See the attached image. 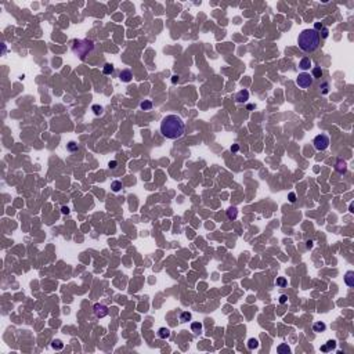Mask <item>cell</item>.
<instances>
[{"instance_id": "6da1fadb", "label": "cell", "mask_w": 354, "mask_h": 354, "mask_svg": "<svg viewBox=\"0 0 354 354\" xmlns=\"http://www.w3.org/2000/svg\"><path fill=\"white\" fill-rule=\"evenodd\" d=\"M161 133L163 137L169 140H177L184 136L186 133V125L180 116L174 114L166 115L161 122Z\"/></svg>"}, {"instance_id": "7a4b0ae2", "label": "cell", "mask_w": 354, "mask_h": 354, "mask_svg": "<svg viewBox=\"0 0 354 354\" xmlns=\"http://www.w3.org/2000/svg\"><path fill=\"white\" fill-rule=\"evenodd\" d=\"M320 35L317 30L314 29H304L299 33L297 37V44L299 48L304 53H314L318 47H320Z\"/></svg>"}, {"instance_id": "3957f363", "label": "cell", "mask_w": 354, "mask_h": 354, "mask_svg": "<svg viewBox=\"0 0 354 354\" xmlns=\"http://www.w3.org/2000/svg\"><path fill=\"white\" fill-rule=\"evenodd\" d=\"M72 50L80 57V60H84L86 55H89L94 50V42L89 39H75L72 42Z\"/></svg>"}, {"instance_id": "277c9868", "label": "cell", "mask_w": 354, "mask_h": 354, "mask_svg": "<svg viewBox=\"0 0 354 354\" xmlns=\"http://www.w3.org/2000/svg\"><path fill=\"white\" fill-rule=\"evenodd\" d=\"M313 82H314L313 76L310 75V73H307V72L299 73L297 78H296V84L300 87V89H309V87H311Z\"/></svg>"}, {"instance_id": "5b68a950", "label": "cell", "mask_w": 354, "mask_h": 354, "mask_svg": "<svg viewBox=\"0 0 354 354\" xmlns=\"http://www.w3.org/2000/svg\"><path fill=\"white\" fill-rule=\"evenodd\" d=\"M313 144H314V148L317 151H325L329 147V137L327 134H318L314 137Z\"/></svg>"}, {"instance_id": "8992f818", "label": "cell", "mask_w": 354, "mask_h": 354, "mask_svg": "<svg viewBox=\"0 0 354 354\" xmlns=\"http://www.w3.org/2000/svg\"><path fill=\"white\" fill-rule=\"evenodd\" d=\"M93 313L97 318H104L108 315V307L102 303H96L93 306Z\"/></svg>"}, {"instance_id": "52a82bcc", "label": "cell", "mask_w": 354, "mask_h": 354, "mask_svg": "<svg viewBox=\"0 0 354 354\" xmlns=\"http://www.w3.org/2000/svg\"><path fill=\"white\" fill-rule=\"evenodd\" d=\"M119 79L122 82H125V83H129V82H132L133 79V73L130 69H122L119 73Z\"/></svg>"}, {"instance_id": "ba28073f", "label": "cell", "mask_w": 354, "mask_h": 354, "mask_svg": "<svg viewBox=\"0 0 354 354\" xmlns=\"http://www.w3.org/2000/svg\"><path fill=\"white\" fill-rule=\"evenodd\" d=\"M335 170L338 172V173L340 174H345L346 172H347V163H346V161H343V159H338L335 163Z\"/></svg>"}, {"instance_id": "9c48e42d", "label": "cell", "mask_w": 354, "mask_h": 354, "mask_svg": "<svg viewBox=\"0 0 354 354\" xmlns=\"http://www.w3.org/2000/svg\"><path fill=\"white\" fill-rule=\"evenodd\" d=\"M249 100V91L248 90H239L237 94H235V101L237 102H246Z\"/></svg>"}, {"instance_id": "30bf717a", "label": "cell", "mask_w": 354, "mask_h": 354, "mask_svg": "<svg viewBox=\"0 0 354 354\" xmlns=\"http://www.w3.org/2000/svg\"><path fill=\"white\" fill-rule=\"evenodd\" d=\"M225 214H227L228 220H235L238 217V209L235 206H230L227 210H225Z\"/></svg>"}, {"instance_id": "8fae6325", "label": "cell", "mask_w": 354, "mask_h": 354, "mask_svg": "<svg viewBox=\"0 0 354 354\" xmlns=\"http://www.w3.org/2000/svg\"><path fill=\"white\" fill-rule=\"evenodd\" d=\"M299 68L300 69H303V71H307V69L311 68V60H310L309 57H304L300 60L299 62Z\"/></svg>"}, {"instance_id": "7c38bea8", "label": "cell", "mask_w": 354, "mask_h": 354, "mask_svg": "<svg viewBox=\"0 0 354 354\" xmlns=\"http://www.w3.org/2000/svg\"><path fill=\"white\" fill-rule=\"evenodd\" d=\"M325 329H327V325H325L322 321H317V322H314V324H313V331H314V332H317V333L324 332Z\"/></svg>"}, {"instance_id": "4fadbf2b", "label": "cell", "mask_w": 354, "mask_h": 354, "mask_svg": "<svg viewBox=\"0 0 354 354\" xmlns=\"http://www.w3.org/2000/svg\"><path fill=\"white\" fill-rule=\"evenodd\" d=\"M345 282L347 286H354V271H347L345 275Z\"/></svg>"}, {"instance_id": "5bb4252c", "label": "cell", "mask_w": 354, "mask_h": 354, "mask_svg": "<svg viewBox=\"0 0 354 354\" xmlns=\"http://www.w3.org/2000/svg\"><path fill=\"white\" fill-rule=\"evenodd\" d=\"M335 347H336V340L331 339V340H328V342H327V345L321 346V351H325V353H328V351H331L332 349H335Z\"/></svg>"}, {"instance_id": "9a60e30c", "label": "cell", "mask_w": 354, "mask_h": 354, "mask_svg": "<svg viewBox=\"0 0 354 354\" xmlns=\"http://www.w3.org/2000/svg\"><path fill=\"white\" fill-rule=\"evenodd\" d=\"M277 351L279 354H289L291 353V347L288 346V343H281V345L277 347Z\"/></svg>"}, {"instance_id": "2e32d148", "label": "cell", "mask_w": 354, "mask_h": 354, "mask_svg": "<svg viewBox=\"0 0 354 354\" xmlns=\"http://www.w3.org/2000/svg\"><path fill=\"white\" fill-rule=\"evenodd\" d=\"M169 336H170V331H169L168 328H159L158 329V338H161V339H168Z\"/></svg>"}, {"instance_id": "e0dca14e", "label": "cell", "mask_w": 354, "mask_h": 354, "mask_svg": "<svg viewBox=\"0 0 354 354\" xmlns=\"http://www.w3.org/2000/svg\"><path fill=\"white\" fill-rule=\"evenodd\" d=\"M202 328H204L202 322H191V331L194 333H196V335L202 332Z\"/></svg>"}, {"instance_id": "ac0fdd59", "label": "cell", "mask_w": 354, "mask_h": 354, "mask_svg": "<svg viewBox=\"0 0 354 354\" xmlns=\"http://www.w3.org/2000/svg\"><path fill=\"white\" fill-rule=\"evenodd\" d=\"M311 76H313V79H321L322 78V69H321V66H315V68H313Z\"/></svg>"}, {"instance_id": "d6986e66", "label": "cell", "mask_w": 354, "mask_h": 354, "mask_svg": "<svg viewBox=\"0 0 354 354\" xmlns=\"http://www.w3.org/2000/svg\"><path fill=\"white\" fill-rule=\"evenodd\" d=\"M115 71V66L112 65V64H105L104 65V68H102V73L104 75H112V72Z\"/></svg>"}, {"instance_id": "ffe728a7", "label": "cell", "mask_w": 354, "mask_h": 354, "mask_svg": "<svg viewBox=\"0 0 354 354\" xmlns=\"http://www.w3.org/2000/svg\"><path fill=\"white\" fill-rule=\"evenodd\" d=\"M248 349L249 350H255V349H257L259 347V340L257 339H255V338H250L249 340H248Z\"/></svg>"}, {"instance_id": "44dd1931", "label": "cell", "mask_w": 354, "mask_h": 354, "mask_svg": "<svg viewBox=\"0 0 354 354\" xmlns=\"http://www.w3.org/2000/svg\"><path fill=\"white\" fill-rule=\"evenodd\" d=\"M140 108L143 109V111H150V109L152 108V101H150V100H144V101H141Z\"/></svg>"}, {"instance_id": "7402d4cb", "label": "cell", "mask_w": 354, "mask_h": 354, "mask_svg": "<svg viewBox=\"0 0 354 354\" xmlns=\"http://www.w3.org/2000/svg\"><path fill=\"white\" fill-rule=\"evenodd\" d=\"M191 318H192V314L189 311H183L180 314V322H188L191 321Z\"/></svg>"}, {"instance_id": "603a6c76", "label": "cell", "mask_w": 354, "mask_h": 354, "mask_svg": "<svg viewBox=\"0 0 354 354\" xmlns=\"http://www.w3.org/2000/svg\"><path fill=\"white\" fill-rule=\"evenodd\" d=\"M122 181H119V180H115V181H112L111 183V188H112V191L114 192H119L120 189H122Z\"/></svg>"}, {"instance_id": "cb8c5ba5", "label": "cell", "mask_w": 354, "mask_h": 354, "mask_svg": "<svg viewBox=\"0 0 354 354\" xmlns=\"http://www.w3.org/2000/svg\"><path fill=\"white\" fill-rule=\"evenodd\" d=\"M51 347L54 349V350H62L64 343L61 342L60 339H54V340H53V343H51Z\"/></svg>"}, {"instance_id": "d4e9b609", "label": "cell", "mask_w": 354, "mask_h": 354, "mask_svg": "<svg viewBox=\"0 0 354 354\" xmlns=\"http://www.w3.org/2000/svg\"><path fill=\"white\" fill-rule=\"evenodd\" d=\"M275 284H277V286H279V288H285V286L288 285V281H286L285 277H278L277 281H275Z\"/></svg>"}, {"instance_id": "484cf974", "label": "cell", "mask_w": 354, "mask_h": 354, "mask_svg": "<svg viewBox=\"0 0 354 354\" xmlns=\"http://www.w3.org/2000/svg\"><path fill=\"white\" fill-rule=\"evenodd\" d=\"M66 148H68V151H71V152H76V151L79 150L78 144H76L75 141H69L68 144H66Z\"/></svg>"}, {"instance_id": "4316f807", "label": "cell", "mask_w": 354, "mask_h": 354, "mask_svg": "<svg viewBox=\"0 0 354 354\" xmlns=\"http://www.w3.org/2000/svg\"><path fill=\"white\" fill-rule=\"evenodd\" d=\"M318 35H320V39H327V37L329 36V29H328L327 27H324L321 30H320Z\"/></svg>"}, {"instance_id": "83f0119b", "label": "cell", "mask_w": 354, "mask_h": 354, "mask_svg": "<svg viewBox=\"0 0 354 354\" xmlns=\"http://www.w3.org/2000/svg\"><path fill=\"white\" fill-rule=\"evenodd\" d=\"M91 111L94 112V115H97V116H100V115L102 114V107H100V105L94 104L93 107H91Z\"/></svg>"}, {"instance_id": "f1b7e54d", "label": "cell", "mask_w": 354, "mask_h": 354, "mask_svg": "<svg viewBox=\"0 0 354 354\" xmlns=\"http://www.w3.org/2000/svg\"><path fill=\"white\" fill-rule=\"evenodd\" d=\"M288 198H289V202H292V204H295V202H296V194H295V192H289Z\"/></svg>"}, {"instance_id": "f546056e", "label": "cell", "mask_w": 354, "mask_h": 354, "mask_svg": "<svg viewBox=\"0 0 354 354\" xmlns=\"http://www.w3.org/2000/svg\"><path fill=\"white\" fill-rule=\"evenodd\" d=\"M286 300H288V296H286V295H281V296H279V303L281 304H285Z\"/></svg>"}, {"instance_id": "4dcf8cb0", "label": "cell", "mask_w": 354, "mask_h": 354, "mask_svg": "<svg viewBox=\"0 0 354 354\" xmlns=\"http://www.w3.org/2000/svg\"><path fill=\"white\" fill-rule=\"evenodd\" d=\"M322 28H324V25H322L321 22H315V25H314V30H317V32H318V30H321Z\"/></svg>"}, {"instance_id": "1f68e13d", "label": "cell", "mask_w": 354, "mask_h": 354, "mask_svg": "<svg viewBox=\"0 0 354 354\" xmlns=\"http://www.w3.org/2000/svg\"><path fill=\"white\" fill-rule=\"evenodd\" d=\"M108 166H109V169H116V166H118V162H116V161H109Z\"/></svg>"}, {"instance_id": "d6a6232c", "label": "cell", "mask_w": 354, "mask_h": 354, "mask_svg": "<svg viewBox=\"0 0 354 354\" xmlns=\"http://www.w3.org/2000/svg\"><path fill=\"white\" fill-rule=\"evenodd\" d=\"M179 82H180V76H179V75L172 76V83H179Z\"/></svg>"}, {"instance_id": "836d02e7", "label": "cell", "mask_w": 354, "mask_h": 354, "mask_svg": "<svg viewBox=\"0 0 354 354\" xmlns=\"http://www.w3.org/2000/svg\"><path fill=\"white\" fill-rule=\"evenodd\" d=\"M239 151V145L238 144H232L231 145V152H238Z\"/></svg>"}, {"instance_id": "e575fe53", "label": "cell", "mask_w": 354, "mask_h": 354, "mask_svg": "<svg viewBox=\"0 0 354 354\" xmlns=\"http://www.w3.org/2000/svg\"><path fill=\"white\" fill-rule=\"evenodd\" d=\"M61 212H62L64 214H68V213H69V207H66V206H62V207H61Z\"/></svg>"}, {"instance_id": "d590c367", "label": "cell", "mask_w": 354, "mask_h": 354, "mask_svg": "<svg viewBox=\"0 0 354 354\" xmlns=\"http://www.w3.org/2000/svg\"><path fill=\"white\" fill-rule=\"evenodd\" d=\"M306 246H307V249H311V248H313V241H310V239L307 241V242H306Z\"/></svg>"}, {"instance_id": "8d00e7d4", "label": "cell", "mask_w": 354, "mask_h": 354, "mask_svg": "<svg viewBox=\"0 0 354 354\" xmlns=\"http://www.w3.org/2000/svg\"><path fill=\"white\" fill-rule=\"evenodd\" d=\"M327 87H328V84H327V83L322 84V89H324L322 91H324V94H327V93H328V89H327Z\"/></svg>"}]
</instances>
